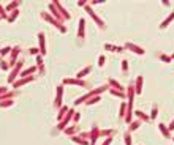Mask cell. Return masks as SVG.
<instances>
[{"label": "cell", "instance_id": "1", "mask_svg": "<svg viewBox=\"0 0 174 145\" xmlns=\"http://www.w3.org/2000/svg\"><path fill=\"white\" fill-rule=\"evenodd\" d=\"M106 90H109V85H102L100 88H95L92 90V92H89L87 95H84V96H81V98H78L75 104H81V103H86V101H89L90 98H94V96H98V95H102L103 92H106Z\"/></svg>", "mask_w": 174, "mask_h": 145}, {"label": "cell", "instance_id": "2", "mask_svg": "<svg viewBox=\"0 0 174 145\" xmlns=\"http://www.w3.org/2000/svg\"><path fill=\"white\" fill-rule=\"evenodd\" d=\"M22 65H24V60H22V58H19V60L16 62V65L11 68V72H10V76H8V78H7L8 84H14V82H16V78L21 74V68H22Z\"/></svg>", "mask_w": 174, "mask_h": 145}, {"label": "cell", "instance_id": "3", "mask_svg": "<svg viewBox=\"0 0 174 145\" xmlns=\"http://www.w3.org/2000/svg\"><path fill=\"white\" fill-rule=\"evenodd\" d=\"M41 17H43L44 21H48V22H51V24H54L59 30L62 32V33H65V32H67V29L62 25V22H59L57 19H54V17H52L51 14H48V13H41Z\"/></svg>", "mask_w": 174, "mask_h": 145}, {"label": "cell", "instance_id": "4", "mask_svg": "<svg viewBox=\"0 0 174 145\" xmlns=\"http://www.w3.org/2000/svg\"><path fill=\"white\" fill-rule=\"evenodd\" d=\"M86 10H87V13H89L90 16L94 17V21H95V22H97V24H98V27H100V29H102V30H104V29H106V25H104L103 19H102V17H98L97 14H95V11L92 10V8H90V5H86Z\"/></svg>", "mask_w": 174, "mask_h": 145}, {"label": "cell", "instance_id": "5", "mask_svg": "<svg viewBox=\"0 0 174 145\" xmlns=\"http://www.w3.org/2000/svg\"><path fill=\"white\" fill-rule=\"evenodd\" d=\"M73 115H75V111H73V109H70V111L67 112V115L63 117V120H62V121H59V125H57V131H62V129H65L67 123L71 120V117H73Z\"/></svg>", "mask_w": 174, "mask_h": 145}, {"label": "cell", "instance_id": "6", "mask_svg": "<svg viewBox=\"0 0 174 145\" xmlns=\"http://www.w3.org/2000/svg\"><path fill=\"white\" fill-rule=\"evenodd\" d=\"M19 54H21V47L19 46H14L11 49V55H10V62H8V65H10V68H13L16 65V62H17V57H19Z\"/></svg>", "mask_w": 174, "mask_h": 145}, {"label": "cell", "instance_id": "7", "mask_svg": "<svg viewBox=\"0 0 174 145\" xmlns=\"http://www.w3.org/2000/svg\"><path fill=\"white\" fill-rule=\"evenodd\" d=\"M62 98H63V85H59L57 87V95H56V101H54L56 109L62 107Z\"/></svg>", "mask_w": 174, "mask_h": 145}, {"label": "cell", "instance_id": "8", "mask_svg": "<svg viewBox=\"0 0 174 145\" xmlns=\"http://www.w3.org/2000/svg\"><path fill=\"white\" fill-rule=\"evenodd\" d=\"M33 79H35V76H29V78H21L19 80H16V82L13 84V87H14V88H19V87H22V85L32 82Z\"/></svg>", "mask_w": 174, "mask_h": 145}, {"label": "cell", "instance_id": "9", "mask_svg": "<svg viewBox=\"0 0 174 145\" xmlns=\"http://www.w3.org/2000/svg\"><path fill=\"white\" fill-rule=\"evenodd\" d=\"M49 10L52 11V13H51V16L54 17V19H57L59 22H63V17H62L60 13H59V10L56 8V5H54V3H49Z\"/></svg>", "mask_w": 174, "mask_h": 145}, {"label": "cell", "instance_id": "10", "mask_svg": "<svg viewBox=\"0 0 174 145\" xmlns=\"http://www.w3.org/2000/svg\"><path fill=\"white\" fill-rule=\"evenodd\" d=\"M38 41H40V52H41V55H44L46 54V41H44V33L41 32V33H38Z\"/></svg>", "mask_w": 174, "mask_h": 145}, {"label": "cell", "instance_id": "11", "mask_svg": "<svg viewBox=\"0 0 174 145\" xmlns=\"http://www.w3.org/2000/svg\"><path fill=\"white\" fill-rule=\"evenodd\" d=\"M125 47H127V49H130L131 52H136V54H139V55H143V54L146 52L143 47L136 46V44H133V43H127V44H125Z\"/></svg>", "mask_w": 174, "mask_h": 145}, {"label": "cell", "instance_id": "12", "mask_svg": "<svg viewBox=\"0 0 174 145\" xmlns=\"http://www.w3.org/2000/svg\"><path fill=\"white\" fill-rule=\"evenodd\" d=\"M98 139H100V129L97 126H94L92 131H90V144H97Z\"/></svg>", "mask_w": 174, "mask_h": 145}, {"label": "cell", "instance_id": "13", "mask_svg": "<svg viewBox=\"0 0 174 145\" xmlns=\"http://www.w3.org/2000/svg\"><path fill=\"white\" fill-rule=\"evenodd\" d=\"M54 5H56V8L59 10V13H60V14L63 16V19H70V14H68V11L62 6V3H60V2H54Z\"/></svg>", "mask_w": 174, "mask_h": 145}, {"label": "cell", "instance_id": "14", "mask_svg": "<svg viewBox=\"0 0 174 145\" xmlns=\"http://www.w3.org/2000/svg\"><path fill=\"white\" fill-rule=\"evenodd\" d=\"M63 84H73V85H81V87H87V84L82 79H63Z\"/></svg>", "mask_w": 174, "mask_h": 145}, {"label": "cell", "instance_id": "15", "mask_svg": "<svg viewBox=\"0 0 174 145\" xmlns=\"http://www.w3.org/2000/svg\"><path fill=\"white\" fill-rule=\"evenodd\" d=\"M143 92V76H138V79L135 80V93L141 95Z\"/></svg>", "mask_w": 174, "mask_h": 145}, {"label": "cell", "instance_id": "16", "mask_svg": "<svg viewBox=\"0 0 174 145\" xmlns=\"http://www.w3.org/2000/svg\"><path fill=\"white\" fill-rule=\"evenodd\" d=\"M90 71H92V66H86V68H82V70L79 71V72H78V74H76V79H82V78H84V76H87V74H89V72Z\"/></svg>", "mask_w": 174, "mask_h": 145}, {"label": "cell", "instance_id": "17", "mask_svg": "<svg viewBox=\"0 0 174 145\" xmlns=\"http://www.w3.org/2000/svg\"><path fill=\"white\" fill-rule=\"evenodd\" d=\"M33 72H36V66H30V68H27L25 71H21V78H29V76H32Z\"/></svg>", "mask_w": 174, "mask_h": 145}, {"label": "cell", "instance_id": "18", "mask_svg": "<svg viewBox=\"0 0 174 145\" xmlns=\"http://www.w3.org/2000/svg\"><path fill=\"white\" fill-rule=\"evenodd\" d=\"M21 5V2L19 0H14V2H11L10 5H7V8H5V11L7 13H11V11H14V10H17V6Z\"/></svg>", "mask_w": 174, "mask_h": 145}, {"label": "cell", "instance_id": "19", "mask_svg": "<svg viewBox=\"0 0 174 145\" xmlns=\"http://www.w3.org/2000/svg\"><path fill=\"white\" fill-rule=\"evenodd\" d=\"M84 30H86V19H81L79 21V32H78V38H84Z\"/></svg>", "mask_w": 174, "mask_h": 145}, {"label": "cell", "instance_id": "20", "mask_svg": "<svg viewBox=\"0 0 174 145\" xmlns=\"http://www.w3.org/2000/svg\"><path fill=\"white\" fill-rule=\"evenodd\" d=\"M109 88H114V90H119V92H123V87L117 82V80H114V79H109Z\"/></svg>", "mask_w": 174, "mask_h": 145}, {"label": "cell", "instance_id": "21", "mask_svg": "<svg viewBox=\"0 0 174 145\" xmlns=\"http://www.w3.org/2000/svg\"><path fill=\"white\" fill-rule=\"evenodd\" d=\"M68 111H70V109H68L67 106H62L60 109H59V114H57V120H59V121H62V120H63V117L67 115V112H68Z\"/></svg>", "mask_w": 174, "mask_h": 145}, {"label": "cell", "instance_id": "22", "mask_svg": "<svg viewBox=\"0 0 174 145\" xmlns=\"http://www.w3.org/2000/svg\"><path fill=\"white\" fill-rule=\"evenodd\" d=\"M71 140L76 142V144H79V145H89V140L82 139V137H79V136H71Z\"/></svg>", "mask_w": 174, "mask_h": 145}, {"label": "cell", "instance_id": "23", "mask_svg": "<svg viewBox=\"0 0 174 145\" xmlns=\"http://www.w3.org/2000/svg\"><path fill=\"white\" fill-rule=\"evenodd\" d=\"M78 131H79V126H78V125H73V126H70V128H65V134H68V136H75Z\"/></svg>", "mask_w": 174, "mask_h": 145}, {"label": "cell", "instance_id": "24", "mask_svg": "<svg viewBox=\"0 0 174 145\" xmlns=\"http://www.w3.org/2000/svg\"><path fill=\"white\" fill-rule=\"evenodd\" d=\"M174 19V11L171 13V14H169L168 17H166V19H165L163 22H162V24H160V29H166V27H168V24H169V22H171Z\"/></svg>", "mask_w": 174, "mask_h": 145}, {"label": "cell", "instance_id": "25", "mask_svg": "<svg viewBox=\"0 0 174 145\" xmlns=\"http://www.w3.org/2000/svg\"><path fill=\"white\" fill-rule=\"evenodd\" d=\"M125 114H127V103L122 101L120 109H119V117H120V118H125Z\"/></svg>", "mask_w": 174, "mask_h": 145}, {"label": "cell", "instance_id": "26", "mask_svg": "<svg viewBox=\"0 0 174 145\" xmlns=\"http://www.w3.org/2000/svg\"><path fill=\"white\" fill-rule=\"evenodd\" d=\"M108 92L111 93L112 96H117V98H122V99H125V93H123V92H119V90H114V88H109Z\"/></svg>", "mask_w": 174, "mask_h": 145}, {"label": "cell", "instance_id": "27", "mask_svg": "<svg viewBox=\"0 0 174 145\" xmlns=\"http://www.w3.org/2000/svg\"><path fill=\"white\" fill-rule=\"evenodd\" d=\"M135 114H136V118H139V121H141V120H143V121H149V120H150V117H147L144 112H141V111H136Z\"/></svg>", "mask_w": 174, "mask_h": 145}, {"label": "cell", "instance_id": "28", "mask_svg": "<svg viewBox=\"0 0 174 145\" xmlns=\"http://www.w3.org/2000/svg\"><path fill=\"white\" fill-rule=\"evenodd\" d=\"M17 16H19V10H14V11H11V14H8V19L7 21L11 24V22H14L17 19Z\"/></svg>", "mask_w": 174, "mask_h": 145}, {"label": "cell", "instance_id": "29", "mask_svg": "<svg viewBox=\"0 0 174 145\" xmlns=\"http://www.w3.org/2000/svg\"><path fill=\"white\" fill-rule=\"evenodd\" d=\"M158 129H160V133H162L165 137H169V129L166 128V125L160 123V125H158Z\"/></svg>", "mask_w": 174, "mask_h": 145}, {"label": "cell", "instance_id": "30", "mask_svg": "<svg viewBox=\"0 0 174 145\" xmlns=\"http://www.w3.org/2000/svg\"><path fill=\"white\" fill-rule=\"evenodd\" d=\"M127 95H128V103H131V101H133V96H135V87H133V85H130V87H128Z\"/></svg>", "mask_w": 174, "mask_h": 145}, {"label": "cell", "instance_id": "31", "mask_svg": "<svg viewBox=\"0 0 174 145\" xmlns=\"http://www.w3.org/2000/svg\"><path fill=\"white\" fill-rule=\"evenodd\" d=\"M14 104V101H13V98H10V99H5V101H2L0 103V107L2 109H5V107H10V106H13Z\"/></svg>", "mask_w": 174, "mask_h": 145}, {"label": "cell", "instance_id": "32", "mask_svg": "<svg viewBox=\"0 0 174 145\" xmlns=\"http://www.w3.org/2000/svg\"><path fill=\"white\" fill-rule=\"evenodd\" d=\"M157 115H158V107H157V104H154V107H152V114H150V120H155L157 118Z\"/></svg>", "mask_w": 174, "mask_h": 145}, {"label": "cell", "instance_id": "33", "mask_svg": "<svg viewBox=\"0 0 174 145\" xmlns=\"http://www.w3.org/2000/svg\"><path fill=\"white\" fill-rule=\"evenodd\" d=\"M141 126V121L139 120H135V121H131L130 123V131H135V129H138Z\"/></svg>", "mask_w": 174, "mask_h": 145}, {"label": "cell", "instance_id": "34", "mask_svg": "<svg viewBox=\"0 0 174 145\" xmlns=\"http://www.w3.org/2000/svg\"><path fill=\"white\" fill-rule=\"evenodd\" d=\"M11 49H13V47H10V46L2 47V49H0V55H2V57H5L7 54H10V52H11Z\"/></svg>", "mask_w": 174, "mask_h": 145}, {"label": "cell", "instance_id": "35", "mask_svg": "<svg viewBox=\"0 0 174 145\" xmlns=\"http://www.w3.org/2000/svg\"><path fill=\"white\" fill-rule=\"evenodd\" d=\"M0 70H3V71L10 70V65H8V62H5V60H0Z\"/></svg>", "mask_w": 174, "mask_h": 145}, {"label": "cell", "instance_id": "36", "mask_svg": "<svg viewBox=\"0 0 174 145\" xmlns=\"http://www.w3.org/2000/svg\"><path fill=\"white\" fill-rule=\"evenodd\" d=\"M98 101H100V96H94V98H90L89 101H86V104H87V106H92V104L98 103Z\"/></svg>", "mask_w": 174, "mask_h": 145}, {"label": "cell", "instance_id": "37", "mask_svg": "<svg viewBox=\"0 0 174 145\" xmlns=\"http://www.w3.org/2000/svg\"><path fill=\"white\" fill-rule=\"evenodd\" d=\"M0 17H2V19H8V13L5 11V8L2 5H0Z\"/></svg>", "mask_w": 174, "mask_h": 145}, {"label": "cell", "instance_id": "38", "mask_svg": "<svg viewBox=\"0 0 174 145\" xmlns=\"http://www.w3.org/2000/svg\"><path fill=\"white\" fill-rule=\"evenodd\" d=\"M125 145H131V137H130V131H128V133H125Z\"/></svg>", "mask_w": 174, "mask_h": 145}, {"label": "cell", "instance_id": "39", "mask_svg": "<svg viewBox=\"0 0 174 145\" xmlns=\"http://www.w3.org/2000/svg\"><path fill=\"white\" fill-rule=\"evenodd\" d=\"M29 52L32 54V55H40V49L38 47H30Z\"/></svg>", "mask_w": 174, "mask_h": 145}, {"label": "cell", "instance_id": "40", "mask_svg": "<svg viewBox=\"0 0 174 145\" xmlns=\"http://www.w3.org/2000/svg\"><path fill=\"white\" fill-rule=\"evenodd\" d=\"M104 49H108V51H114V52H117V46H112V44H104Z\"/></svg>", "mask_w": 174, "mask_h": 145}, {"label": "cell", "instance_id": "41", "mask_svg": "<svg viewBox=\"0 0 174 145\" xmlns=\"http://www.w3.org/2000/svg\"><path fill=\"white\" fill-rule=\"evenodd\" d=\"M160 58H162L163 62H166V63H169V62H171V57H168V55H163V54H162V55H160Z\"/></svg>", "mask_w": 174, "mask_h": 145}, {"label": "cell", "instance_id": "42", "mask_svg": "<svg viewBox=\"0 0 174 145\" xmlns=\"http://www.w3.org/2000/svg\"><path fill=\"white\" fill-rule=\"evenodd\" d=\"M36 65H38V66L43 65V57H41V55H36Z\"/></svg>", "mask_w": 174, "mask_h": 145}, {"label": "cell", "instance_id": "43", "mask_svg": "<svg viewBox=\"0 0 174 145\" xmlns=\"http://www.w3.org/2000/svg\"><path fill=\"white\" fill-rule=\"evenodd\" d=\"M79 112H75V115H73V121H75V123H78V121H79Z\"/></svg>", "mask_w": 174, "mask_h": 145}, {"label": "cell", "instance_id": "44", "mask_svg": "<svg viewBox=\"0 0 174 145\" xmlns=\"http://www.w3.org/2000/svg\"><path fill=\"white\" fill-rule=\"evenodd\" d=\"M98 65H100V66L104 65V55H100V57H98Z\"/></svg>", "mask_w": 174, "mask_h": 145}, {"label": "cell", "instance_id": "45", "mask_svg": "<svg viewBox=\"0 0 174 145\" xmlns=\"http://www.w3.org/2000/svg\"><path fill=\"white\" fill-rule=\"evenodd\" d=\"M122 70H123V71L128 70V62H127V60H122Z\"/></svg>", "mask_w": 174, "mask_h": 145}, {"label": "cell", "instance_id": "46", "mask_svg": "<svg viewBox=\"0 0 174 145\" xmlns=\"http://www.w3.org/2000/svg\"><path fill=\"white\" fill-rule=\"evenodd\" d=\"M5 93H8V88L7 87H0V96H2V95H5Z\"/></svg>", "mask_w": 174, "mask_h": 145}, {"label": "cell", "instance_id": "47", "mask_svg": "<svg viewBox=\"0 0 174 145\" xmlns=\"http://www.w3.org/2000/svg\"><path fill=\"white\" fill-rule=\"evenodd\" d=\"M78 5H79V6H86V5H89V3H87V0H81V2H78Z\"/></svg>", "mask_w": 174, "mask_h": 145}, {"label": "cell", "instance_id": "48", "mask_svg": "<svg viewBox=\"0 0 174 145\" xmlns=\"http://www.w3.org/2000/svg\"><path fill=\"white\" fill-rule=\"evenodd\" d=\"M168 129H169V131H173V129H174V120L171 121V123H169V126H168Z\"/></svg>", "mask_w": 174, "mask_h": 145}, {"label": "cell", "instance_id": "49", "mask_svg": "<svg viewBox=\"0 0 174 145\" xmlns=\"http://www.w3.org/2000/svg\"><path fill=\"white\" fill-rule=\"evenodd\" d=\"M171 58H174V54H173V55H171Z\"/></svg>", "mask_w": 174, "mask_h": 145}, {"label": "cell", "instance_id": "50", "mask_svg": "<svg viewBox=\"0 0 174 145\" xmlns=\"http://www.w3.org/2000/svg\"><path fill=\"white\" fill-rule=\"evenodd\" d=\"M90 145H95V144H90Z\"/></svg>", "mask_w": 174, "mask_h": 145}, {"label": "cell", "instance_id": "51", "mask_svg": "<svg viewBox=\"0 0 174 145\" xmlns=\"http://www.w3.org/2000/svg\"><path fill=\"white\" fill-rule=\"evenodd\" d=\"M0 21H2V17H0Z\"/></svg>", "mask_w": 174, "mask_h": 145}, {"label": "cell", "instance_id": "52", "mask_svg": "<svg viewBox=\"0 0 174 145\" xmlns=\"http://www.w3.org/2000/svg\"><path fill=\"white\" fill-rule=\"evenodd\" d=\"M173 140H174V137H173Z\"/></svg>", "mask_w": 174, "mask_h": 145}]
</instances>
